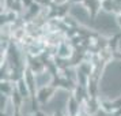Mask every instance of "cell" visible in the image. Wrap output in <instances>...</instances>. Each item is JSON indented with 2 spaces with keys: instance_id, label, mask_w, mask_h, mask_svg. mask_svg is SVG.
Instances as JSON below:
<instances>
[{
  "instance_id": "6da1fadb",
  "label": "cell",
  "mask_w": 121,
  "mask_h": 116,
  "mask_svg": "<svg viewBox=\"0 0 121 116\" xmlns=\"http://www.w3.org/2000/svg\"><path fill=\"white\" fill-rule=\"evenodd\" d=\"M23 1H25L26 4H30V0H23Z\"/></svg>"
}]
</instances>
